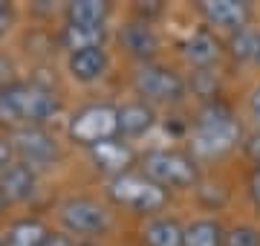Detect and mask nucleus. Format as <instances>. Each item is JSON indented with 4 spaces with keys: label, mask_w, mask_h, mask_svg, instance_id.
Instances as JSON below:
<instances>
[{
    "label": "nucleus",
    "mask_w": 260,
    "mask_h": 246,
    "mask_svg": "<svg viewBox=\"0 0 260 246\" xmlns=\"http://www.w3.org/2000/svg\"><path fill=\"white\" fill-rule=\"evenodd\" d=\"M243 148H246V157H249V160L260 168V128H257L254 133H249V136H246Z\"/></svg>",
    "instance_id": "a878e982"
},
{
    "label": "nucleus",
    "mask_w": 260,
    "mask_h": 246,
    "mask_svg": "<svg viewBox=\"0 0 260 246\" xmlns=\"http://www.w3.org/2000/svg\"><path fill=\"white\" fill-rule=\"evenodd\" d=\"M49 235V226L35 214H26V218L12 220L6 232H3V246H41Z\"/></svg>",
    "instance_id": "dca6fc26"
},
{
    "label": "nucleus",
    "mask_w": 260,
    "mask_h": 246,
    "mask_svg": "<svg viewBox=\"0 0 260 246\" xmlns=\"http://www.w3.org/2000/svg\"><path fill=\"white\" fill-rule=\"evenodd\" d=\"M110 3L102 0H73L64 6V26H107Z\"/></svg>",
    "instance_id": "f3484780"
},
{
    "label": "nucleus",
    "mask_w": 260,
    "mask_h": 246,
    "mask_svg": "<svg viewBox=\"0 0 260 246\" xmlns=\"http://www.w3.org/2000/svg\"><path fill=\"white\" fill-rule=\"evenodd\" d=\"M229 52H232L234 61H257L260 52V29L254 26H243L237 32H232V41H229Z\"/></svg>",
    "instance_id": "412c9836"
},
{
    "label": "nucleus",
    "mask_w": 260,
    "mask_h": 246,
    "mask_svg": "<svg viewBox=\"0 0 260 246\" xmlns=\"http://www.w3.org/2000/svg\"><path fill=\"white\" fill-rule=\"evenodd\" d=\"M12 26H15V6L0 0V41L12 32Z\"/></svg>",
    "instance_id": "393cba45"
},
{
    "label": "nucleus",
    "mask_w": 260,
    "mask_h": 246,
    "mask_svg": "<svg viewBox=\"0 0 260 246\" xmlns=\"http://www.w3.org/2000/svg\"><path fill=\"white\" fill-rule=\"evenodd\" d=\"M12 70H15V67H12V61L3 55V52H0V84L12 81Z\"/></svg>",
    "instance_id": "7c9ffc66"
},
{
    "label": "nucleus",
    "mask_w": 260,
    "mask_h": 246,
    "mask_svg": "<svg viewBox=\"0 0 260 246\" xmlns=\"http://www.w3.org/2000/svg\"><path fill=\"white\" fill-rule=\"evenodd\" d=\"M156 125V110L142 99L119 104V136L121 139H142L145 133L153 131Z\"/></svg>",
    "instance_id": "2eb2a0df"
},
{
    "label": "nucleus",
    "mask_w": 260,
    "mask_h": 246,
    "mask_svg": "<svg viewBox=\"0 0 260 246\" xmlns=\"http://www.w3.org/2000/svg\"><path fill=\"white\" fill-rule=\"evenodd\" d=\"M0 128H9V131L20 128L18 110H15V102H12V93H9V81L0 84Z\"/></svg>",
    "instance_id": "5701e85b"
},
{
    "label": "nucleus",
    "mask_w": 260,
    "mask_h": 246,
    "mask_svg": "<svg viewBox=\"0 0 260 246\" xmlns=\"http://www.w3.org/2000/svg\"><path fill=\"white\" fill-rule=\"evenodd\" d=\"M119 44L130 58H136L139 64H153L159 52V35L150 26V20H127L119 29Z\"/></svg>",
    "instance_id": "1a4fd4ad"
},
{
    "label": "nucleus",
    "mask_w": 260,
    "mask_h": 246,
    "mask_svg": "<svg viewBox=\"0 0 260 246\" xmlns=\"http://www.w3.org/2000/svg\"><path fill=\"white\" fill-rule=\"evenodd\" d=\"M87 153H90V162H93L95 168L102 171V174H107V180H110V177H119V174H124V171H130V165H133V160H136L130 142L121 139V136H113V139H107V142L90 148Z\"/></svg>",
    "instance_id": "f8f14e48"
},
{
    "label": "nucleus",
    "mask_w": 260,
    "mask_h": 246,
    "mask_svg": "<svg viewBox=\"0 0 260 246\" xmlns=\"http://www.w3.org/2000/svg\"><path fill=\"white\" fill-rule=\"evenodd\" d=\"M107 197L116 206L136 211V214H156L168 203V191L148 180L142 171H124L119 177L107 180Z\"/></svg>",
    "instance_id": "f03ea898"
},
{
    "label": "nucleus",
    "mask_w": 260,
    "mask_h": 246,
    "mask_svg": "<svg viewBox=\"0 0 260 246\" xmlns=\"http://www.w3.org/2000/svg\"><path fill=\"white\" fill-rule=\"evenodd\" d=\"M0 189H3L9 203H26L38 194V171L26 162L15 160L0 174Z\"/></svg>",
    "instance_id": "4468645a"
},
{
    "label": "nucleus",
    "mask_w": 260,
    "mask_h": 246,
    "mask_svg": "<svg viewBox=\"0 0 260 246\" xmlns=\"http://www.w3.org/2000/svg\"><path fill=\"white\" fill-rule=\"evenodd\" d=\"M107 49L104 47H90V49H75L67 52V76L78 81V84H95L107 76Z\"/></svg>",
    "instance_id": "9b49d317"
},
{
    "label": "nucleus",
    "mask_w": 260,
    "mask_h": 246,
    "mask_svg": "<svg viewBox=\"0 0 260 246\" xmlns=\"http://www.w3.org/2000/svg\"><path fill=\"white\" fill-rule=\"evenodd\" d=\"M15 160L26 162L32 168H49L61 160V145L47 128H38V125H23L18 131H12L9 136Z\"/></svg>",
    "instance_id": "6e6552de"
},
{
    "label": "nucleus",
    "mask_w": 260,
    "mask_h": 246,
    "mask_svg": "<svg viewBox=\"0 0 260 246\" xmlns=\"http://www.w3.org/2000/svg\"><path fill=\"white\" fill-rule=\"evenodd\" d=\"M67 136L87 151L119 136V107L110 102H90L78 107L67 125Z\"/></svg>",
    "instance_id": "7ed1b4c3"
},
{
    "label": "nucleus",
    "mask_w": 260,
    "mask_h": 246,
    "mask_svg": "<svg viewBox=\"0 0 260 246\" xmlns=\"http://www.w3.org/2000/svg\"><path fill=\"white\" fill-rule=\"evenodd\" d=\"M41 246H75V237L67 235V232H49Z\"/></svg>",
    "instance_id": "cd10ccee"
},
{
    "label": "nucleus",
    "mask_w": 260,
    "mask_h": 246,
    "mask_svg": "<svg viewBox=\"0 0 260 246\" xmlns=\"http://www.w3.org/2000/svg\"><path fill=\"white\" fill-rule=\"evenodd\" d=\"M191 87V93L205 99V104L214 102L217 99V76H214L211 70H194L191 73V81H185Z\"/></svg>",
    "instance_id": "4be33fe9"
},
{
    "label": "nucleus",
    "mask_w": 260,
    "mask_h": 246,
    "mask_svg": "<svg viewBox=\"0 0 260 246\" xmlns=\"http://www.w3.org/2000/svg\"><path fill=\"white\" fill-rule=\"evenodd\" d=\"M133 90L142 102L153 104H177L185 99L188 84L177 70H171L165 64H139L133 73Z\"/></svg>",
    "instance_id": "423d86ee"
},
{
    "label": "nucleus",
    "mask_w": 260,
    "mask_h": 246,
    "mask_svg": "<svg viewBox=\"0 0 260 246\" xmlns=\"http://www.w3.org/2000/svg\"><path fill=\"white\" fill-rule=\"evenodd\" d=\"M240 142V122L232 113V107L223 102H208L200 107L194 125H191V145L205 160L225 157Z\"/></svg>",
    "instance_id": "f257e3e1"
},
{
    "label": "nucleus",
    "mask_w": 260,
    "mask_h": 246,
    "mask_svg": "<svg viewBox=\"0 0 260 246\" xmlns=\"http://www.w3.org/2000/svg\"><path fill=\"white\" fill-rule=\"evenodd\" d=\"M6 206H9V200H6V194H3V189H0V214L6 211Z\"/></svg>",
    "instance_id": "2f4dec72"
},
{
    "label": "nucleus",
    "mask_w": 260,
    "mask_h": 246,
    "mask_svg": "<svg viewBox=\"0 0 260 246\" xmlns=\"http://www.w3.org/2000/svg\"><path fill=\"white\" fill-rule=\"evenodd\" d=\"M249 194H251V200H254V206L260 208V168L251 174V180H249Z\"/></svg>",
    "instance_id": "c756f323"
},
{
    "label": "nucleus",
    "mask_w": 260,
    "mask_h": 246,
    "mask_svg": "<svg viewBox=\"0 0 260 246\" xmlns=\"http://www.w3.org/2000/svg\"><path fill=\"white\" fill-rule=\"evenodd\" d=\"M0 246H3V237H0Z\"/></svg>",
    "instance_id": "f704fd0d"
},
{
    "label": "nucleus",
    "mask_w": 260,
    "mask_h": 246,
    "mask_svg": "<svg viewBox=\"0 0 260 246\" xmlns=\"http://www.w3.org/2000/svg\"><path fill=\"white\" fill-rule=\"evenodd\" d=\"M12 162H15V151H12V142L0 136V174L9 168Z\"/></svg>",
    "instance_id": "bb28decb"
},
{
    "label": "nucleus",
    "mask_w": 260,
    "mask_h": 246,
    "mask_svg": "<svg viewBox=\"0 0 260 246\" xmlns=\"http://www.w3.org/2000/svg\"><path fill=\"white\" fill-rule=\"evenodd\" d=\"M75 246H95L93 240H75Z\"/></svg>",
    "instance_id": "473e14b6"
},
{
    "label": "nucleus",
    "mask_w": 260,
    "mask_h": 246,
    "mask_svg": "<svg viewBox=\"0 0 260 246\" xmlns=\"http://www.w3.org/2000/svg\"><path fill=\"white\" fill-rule=\"evenodd\" d=\"M249 113H251V119L260 125V84L249 93Z\"/></svg>",
    "instance_id": "c85d7f7f"
},
{
    "label": "nucleus",
    "mask_w": 260,
    "mask_h": 246,
    "mask_svg": "<svg viewBox=\"0 0 260 246\" xmlns=\"http://www.w3.org/2000/svg\"><path fill=\"white\" fill-rule=\"evenodd\" d=\"M58 220L64 226L67 235L81 237V240H93V237L104 235L110 229V211L104 203L93 197H67L61 206H58Z\"/></svg>",
    "instance_id": "0eeeda50"
},
{
    "label": "nucleus",
    "mask_w": 260,
    "mask_h": 246,
    "mask_svg": "<svg viewBox=\"0 0 260 246\" xmlns=\"http://www.w3.org/2000/svg\"><path fill=\"white\" fill-rule=\"evenodd\" d=\"M9 93L18 110L20 128L23 125H38V128H47L49 119H55L61 113V96L52 87L41 84V81H9Z\"/></svg>",
    "instance_id": "39448f33"
},
{
    "label": "nucleus",
    "mask_w": 260,
    "mask_h": 246,
    "mask_svg": "<svg viewBox=\"0 0 260 246\" xmlns=\"http://www.w3.org/2000/svg\"><path fill=\"white\" fill-rule=\"evenodd\" d=\"M223 246H260V229L254 226H234L225 232V240Z\"/></svg>",
    "instance_id": "b1692460"
},
{
    "label": "nucleus",
    "mask_w": 260,
    "mask_h": 246,
    "mask_svg": "<svg viewBox=\"0 0 260 246\" xmlns=\"http://www.w3.org/2000/svg\"><path fill=\"white\" fill-rule=\"evenodd\" d=\"M142 174L162 189H191L200 174L191 153L177 148H153L142 157Z\"/></svg>",
    "instance_id": "20e7f679"
},
{
    "label": "nucleus",
    "mask_w": 260,
    "mask_h": 246,
    "mask_svg": "<svg viewBox=\"0 0 260 246\" xmlns=\"http://www.w3.org/2000/svg\"><path fill=\"white\" fill-rule=\"evenodd\" d=\"M179 52H182V58L194 70H211L220 61V55H223V47H220V41L214 38L211 29L200 26L179 44Z\"/></svg>",
    "instance_id": "ddd939ff"
},
{
    "label": "nucleus",
    "mask_w": 260,
    "mask_h": 246,
    "mask_svg": "<svg viewBox=\"0 0 260 246\" xmlns=\"http://www.w3.org/2000/svg\"><path fill=\"white\" fill-rule=\"evenodd\" d=\"M104 38H107V26H64L58 41L67 52H75V49L104 47Z\"/></svg>",
    "instance_id": "aec40b11"
},
{
    "label": "nucleus",
    "mask_w": 260,
    "mask_h": 246,
    "mask_svg": "<svg viewBox=\"0 0 260 246\" xmlns=\"http://www.w3.org/2000/svg\"><path fill=\"white\" fill-rule=\"evenodd\" d=\"M197 12L203 15L205 26L225 29V32H237V29L249 26L251 6L243 0H203Z\"/></svg>",
    "instance_id": "9d476101"
},
{
    "label": "nucleus",
    "mask_w": 260,
    "mask_h": 246,
    "mask_svg": "<svg viewBox=\"0 0 260 246\" xmlns=\"http://www.w3.org/2000/svg\"><path fill=\"white\" fill-rule=\"evenodd\" d=\"M225 229L220 226V220L214 218H200L185 226L182 235V246H223Z\"/></svg>",
    "instance_id": "6ab92c4d"
},
{
    "label": "nucleus",
    "mask_w": 260,
    "mask_h": 246,
    "mask_svg": "<svg viewBox=\"0 0 260 246\" xmlns=\"http://www.w3.org/2000/svg\"><path fill=\"white\" fill-rule=\"evenodd\" d=\"M254 64H260V52H257V61H254Z\"/></svg>",
    "instance_id": "72a5a7b5"
},
{
    "label": "nucleus",
    "mask_w": 260,
    "mask_h": 246,
    "mask_svg": "<svg viewBox=\"0 0 260 246\" xmlns=\"http://www.w3.org/2000/svg\"><path fill=\"white\" fill-rule=\"evenodd\" d=\"M182 235H185V226H179V220L156 214L142 229V243L145 246H182Z\"/></svg>",
    "instance_id": "a211bd4d"
}]
</instances>
